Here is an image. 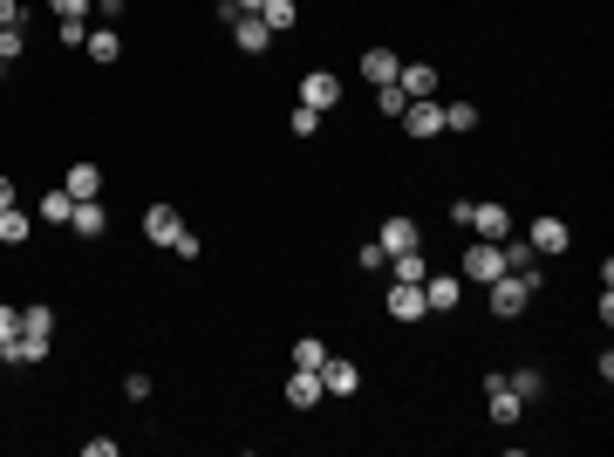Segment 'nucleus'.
Returning <instances> with one entry per match:
<instances>
[{"instance_id":"nucleus-1","label":"nucleus","mask_w":614,"mask_h":457,"mask_svg":"<svg viewBox=\"0 0 614 457\" xmlns=\"http://www.w3.org/2000/svg\"><path fill=\"white\" fill-rule=\"evenodd\" d=\"M485 294H492V314H499V321H519V314L533 307V280H519V273H499Z\"/></svg>"},{"instance_id":"nucleus-2","label":"nucleus","mask_w":614,"mask_h":457,"mask_svg":"<svg viewBox=\"0 0 614 457\" xmlns=\"http://www.w3.org/2000/svg\"><path fill=\"white\" fill-rule=\"evenodd\" d=\"M499 273H505V253H499V239H471V253H464V280L492 287Z\"/></svg>"},{"instance_id":"nucleus-3","label":"nucleus","mask_w":614,"mask_h":457,"mask_svg":"<svg viewBox=\"0 0 614 457\" xmlns=\"http://www.w3.org/2000/svg\"><path fill=\"white\" fill-rule=\"evenodd\" d=\"M464 301V273H423V307L430 314H451Z\"/></svg>"},{"instance_id":"nucleus-4","label":"nucleus","mask_w":614,"mask_h":457,"mask_svg":"<svg viewBox=\"0 0 614 457\" xmlns=\"http://www.w3.org/2000/svg\"><path fill=\"white\" fill-rule=\"evenodd\" d=\"M403 130H410L417 144H430V137H444V110H437V96H417V103L403 110Z\"/></svg>"},{"instance_id":"nucleus-5","label":"nucleus","mask_w":614,"mask_h":457,"mask_svg":"<svg viewBox=\"0 0 614 457\" xmlns=\"http://www.w3.org/2000/svg\"><path fill=\"white\" fill-rule=\"evenodd\" d=\"M464 226L478 232V239H505V232H512V212H505L499 198H485V205L471 198V219H464Z\"/></svg>"},{"instance_id":"nucleus-6","label":"nucleus","mask_w":614,"mask_h":457,"mask_svg":"<svg viewBox=\"0 0 614 457\" xmlns=\"http://www.w3.org/2000/svg\"><path fill=\"white\" fill-rule=\"evenodd\" d=\"M376 246H383V260H396V253H417V246H423V226H417V219H383V239H376Z\"/></svg>"},{"instance_id":"nucleus-7","label":"nucleus","mask_w":614,"mask_h":457,"mask_svg":"<svg viewBox=\"0 0 614 457\" xmlns=\"http://www.w3.org/2000/svg\"><path fill=\"white\" fill-rule=\"evenodd\" d=\"M301 103L307 110H335V103H342V82L328 76V69H307L301 76Z\"/></svg>"},{"instance_id":"nucleus-8","label":"nucleus","mask_w":614,"mask_h":457,"mask_svg":"<svg viewBox=\"0 0 614 457\" xmlns=\"http://www.w3.org/2000/svg\"><path fill=\"white\" fill-rule=\"evenodd\" d=\"M226 28H232V41H239L246 55H267V48H273V28L260 21V14H232Z\"/></svg>"},{"instance_id":"nucleus-9","label":"nucleus","mask_w":614,"mask_h":457,"mask_svg":"<svg viewBox=\"0 0 614 457\" xmlns=\"http://www.w3.org/2000/svg\"><path fill=\"white\" fill-rule=\"evenodd\" d=\"M526 246H533L539 260H546V253H567V246H574V232H567V219H533Z\"/></svg>"},{"instance_id":"nucleus-10","label":"nucleus","mask_w":614,"mask_h":457,"mask_svg":"<svg viewBox=\"0 0 614 457\" xmlns=\"http://www.w3.org/2000/svg\"><path fill=\"white\" fill-rule=\"evenodd\" d=\"M321 389H328V396H355V389H362V369L342 362V355H328V362H321Z\"/></svg>"},{"instance_id":"nucleus-11","label":"nucleus","mask_w":614,"mask_h":457,"mask_svg":"<svg viewBox=\"0 0 614 457\" xmlns=\"http://www.w3.org/2000/svg\"><path fill=\"white\" fill-rule=\"evenodd\" d=\"M389 314H396V321L430 314V307H423V280H396V287H389Z\"/></svg>"},{"instance_id":"nucleus-12","label":"nucleus","mask_w":614,"mask_h":457,"mask_svg":"<svg viewBox=\"0 0 614 457\" xmlns=\"http://www.w3.org/2000/svg\"><path fill=\"white\" fill-rule=\"evenodd\" d=\"M396 89H403L410 103H417V96H437V69H430V62H403V69H396Z\"/></svg>"},{"instance_id":"nucleus-13","label":"nucleus","mask_w":614,"mask_h":457,"mask_svg":"<svg viewBox=\"0 0 614 457\" xmlns=\"http://www.w3.org/2000/svg\"><path fill=\"white\" fill-rule=\"evenodd\" d=\"M41 355H48V335H28V328H21L14 342H0V362H14V369H28Z\"/></svg>"},{"instance_id":"nucleus-14","label":"nucleus","mask_w":614,"mask_h":457,"mask_svg":"<svg viewBox=\"0 0 614 457\" xmlns=\"http://www.w3.org/2000/svg\"><path fill=\"white\" fill-rule=\"evenodd\" d=\"M321 396H328V389H321V369H294V376H287V403H294V410H314Z\"/></svg>"},{"instance_id":"nucleus-15","label":"nucleus","mask_w":614,"mask_h":457,"mask_svg":"<svg viewBox=\"0 0 614 457\" xmlns=\"http://www.w3.org/2000/svg\"><path fill=\"white\" fill-rule=\"evenodd\" d=\"M178 232H185V219H178L171 205H151V212H144V239H151V246H171Z\"/></svg>"},{"instance_id":"nucleus-16","label":"nucleus","mask_w":614,"mask_h":457,"mask_svg":"<svg viewBox=\"0 0 614 457\" xmlns=\"http://www.w3.org/2000/svg\"><path fill=\"white\" fill-rule=\"evenodd\" d=\"M485 403H492V423H519V417H526V403H519V396L505 389V376L485 382Z\"/></svg>"},{"instance_id":"nucleus-17","label":"nucleus","mask_w":614,"mask_h":457,"mask_svg":"<svg viewBox=\"0 0 614 457\" xmlns=\"http://www.w3.org/2000/svg\"><path fill=\"white\" fill-rule=\"evenodd\" d=\"M396 69H403V55H389V48H369V55H362V82H376V89L396 82Z\"/></svg>"},{"instance_id":"nucleus-18","label":"nucleus","mask_w":614,"mask_h":457,"mask_svg":"<svg viewBox=\"0 0 614 457\" xmlns=\"http://www.w3.org/2000/svg\"><path fill=\"white\" fill-rule=\"evenodd\" d=\"M69 226H76L82 239H96V232L110 226V212H103V205H96V198H76V212H69Z\"/></svg>"},{"instance_id":"nucleus-19","label":"nucleus","mask_w":614,"mask_h":457,"mask_svg":"<svg viewBox=\"0 0 614 457\" xmlns=\"http://www.w3.org/2000/svg\"><path fill=\"white\" fill-rule=\"evenodd\" d=\"M62 191H69V198H96V191H103V171H96V164H69Z\"/></svg>"},{"instance_id":"nucleus-20","label":"nucleus","mask_w":614,"mask_h":457,"mask_svg":"<svg viewBox=\"0 0 614 457\" xmlns=\"http://www.w3.org/2000/svg\"><path fill=\"white\" fill-rule=\"evenodd\" d=\"M69 212H76V198H69L62 185H48V198H41V219H48V226H69Z\"/></svg>"},{"instance_id":"nucleus-21","label":"nucleus","mask_w":614,"mask_h":457,"mask_svg":"<svg viewBox=\"0 0 614 457\" xmlns=\"http://www.w3.org/2000/svg\"><path fill=\"white\" fill-rule=\"evenodd\" d=\"M505 389H512L519 403H539V396H546V376H539V369H519V376H505Z\"/></svg>"},{"instance_id":"nucleus-22","label":"nucleus","mask_w":614,"mask_h":457,"mask_svg":"<svg viewBox=\"0 0 614 457\" xmlns=\"http://www.w3.org/2000/svg\"><path fill=\"white\" fill-rule=\"evenodd\" d=\"M260 21H267L273 35H287V28L301 21V7H294V0H267V7H260Z\"/></svg>"},{"instance_id":"nucleus-23","label":"nucleus","mask_w":614,"mask_h":457,"mask_svg":"<svg viewBox=\"0 0 614 457\" xmlns=\"http://www.w3.org/2000/svg\"><path fill=\"white\" fill-rule=\"evenodd\" d=\"M28 226H35V219H28L21 205H7V212H0V246H21V239H28Z\"/></svg>"},{"instance_id":"nucleus-24","label":"nucleus","mask_w":614,"mask_h":457,"mask_svg":"<svg viewBox=\"0 0 614 457\" xmlns=\"http://www.w3.org/2000/svg\"><path fill=\"white\" fill-rule=\"evenodd\" d=\"M82 48H89V62H116V55H123V41H116V28H96V35L82 41Z\"/></svg>"},{"instance_id":"nucleus-25","label":"nucleus","mask_w":614,"mask_h":457,"mask_svg":"<svg viewBox=\"0 0 614 457\" xmlns=\"http://www.w3.org/2000/svg\"><path fill=\"white\" fill-rule=\"evenodd\" d=\"M321 362H328V342H321V335H301V342H294V369H321Z\"/></svg>"},{"instance_id":"nucleus-26","label":"nucleus","mask_w":614,"mask_h":457,"mask_svg":"<svg viewBox=\"0 0 614 457\" xmlns=\"http://www.w3.org/2000/svg\"><path fill=\"white\" fill-rule=\"evenodd\" d=\"M389 273H396V280H423V273H430V267H423V246H417V253H396Z\"/></svg>"},{"instance_id":"nucleus-27","label":"nucleus","mask_w":614,"mask_h":457,"mask_svg":"<svg viewBox=\"0 0 614 457\" xmlns=\"http://www.w3.org/2000/svg\"><path fill=\"white\" fill-rule=\"evenodd\" d=\"M376 110H383V116H403V110H410V96H403L396 82H383V89H376Z\"/></svg>"},{"instance_id":"nucleus-28","label":"nucleus","mask_w":614,"mask_h":457,"mask_svg":"<svg viewBox=\"0 0 614 457\" xmlns=\"http://www.w3.org/2000/svg\"><path fill=\"white\" fill-rule=\"evenodd\" d=\"M444 130H478V110L471 103H444Z\"/></svg>"},{"instance_id":"nucleus-29","label":"nucleus","mask_w":614,"mask_h":457,"mask_svg":"<svg viewBox=\"0 0 614 457\" xmlns=\"http://www.w3.org/2000/svg\"><path fill=\"white\" fill-rule=\"evenodd\" d=\"M21 328H28V335H55V314H48V307H21Z\"/></svg>"},{"instance_id":"nucleus-30","label":"nucleus","mask_w":614,"mask_h":457,"mask_svg":"<svg viewBox=\"0 0 614 457\" xmlns=\"http://www.w3.org/2000/svg\"><path fill=\"white\" fill-rule=\"evenodd\" d=\"M14 335H21V307L0 301V342H14Z\"/></svg>"},{"instance_id":"nucleus-31","label":"nucleus","mask_w":614,"mask_h":457,"mask_svg":"<svg viewBox=\"0 0 614 457\" xmlns=\"http://www.w3.org/2000/svg\"><path fill=\"white\" fill-rule=\"evenodd\" d=\"M314 130H321V110H307V103H301V110H294V137H314Z\"/></svg>"},{"instance_id":"nucleus-32","label":"nucleus","mask_w":614,"mask_h":457,"mask_svg":"<svg viewBox=\"0 0 614 457\" xmlns=\"http://www.w3.org/2000/svg\"><path fill=\"white\" fill-rule=\"evenodd\" d=\"M48 7H55V21H82L89 14V0H48Z\"/></svg>"},{"instance_id":"nucleus-33","label":"nucleus","mask_w":614,"mask_h":457,"mask_svg":"<svg viewBox=\"0 0 614 457\" xmlns=\"http://www.w3.org/2000/svg\"><path fill=\"white\" fill-rule=\"evenodd\" d=\"M267 0H219V21H232V14H260Z\"/></svg>"},{"instance_id":"nucleus-34","label":"nucleus","mask_w":614,"mask_h":457,"mask_svg":"<svg viewBox=\"0 0 614 457\" xmlns=\"http://www.w3.org/2000/svg\"><path fill=\"white\" fill-rule=\"evenodd\" d=\"M171 253H178V260H198V232L185 226V232H178V239H171Z\"/></svg>"},{"instance_id":"nucleus-35","label":"nucleus","mask_w":614,"mask_h":457,"mask_svg":"<svg viewBox=\"0 0 614 457\" xmlns=\"http://www.w3.org/2000/svg\"><path fill=\"white\" fill-rule=\"evenodd\" d=\"M55 35L69 41V48H82V41H89V28H82V21H55Z\"/></svg>"},{"instance_id":"nucleus-36","label":"nucleus","mask_w":614,"mask_h":457,"mask_svg":"<svg viewBox=\"0 0 614 457\" xmlns=\"http://www.w3.org/2000/svg\"><path fill=\"white\" fill-rule=\"evenodd\" d=\"M0 55H7V62L21 55V28H0Z\"/></svg>"},{"instance_id":"nucleus-37","label":"nucleus","mask_w":614,"mask_h":457,"mask_svg":"<svg viewBox=\"0 0 614 457\" xmlns=\"http://www.w3.org/2000/svg\"><path fill=\"white\" fill-rule=\"evenodd\" d=\"M0 28H21V0H0Z\"/></svg>"},{"instance_id":"nucleus-38","label":"nucleus","mask_w":614,"mask_h":457,"mask_svg":"<svg viewBox=\"0 0 614 457\" xmlns=\"http://www.w3.org/2000/svg\"><path fill=\"white\" fill-rule=\"evenodd\" d=\"M7 205H14V178H0V212H7Z\"/></svg>"},{"instance_id":"nucleus-39","label":"nucleus","mask_w":614,"mask_h":457,"mask_svg":"<svg viewBox=\"0 0 614 457\" xmlns=\"http://www.w3.org/2000/svg\"><path fill=\"white\" fill-rule=\"evenodd\" d=\"M89 7H103V14H116V7H123V0H89Z\"/></svg>"},{"instance_id":"nucleus-40","label":"nucleus","mask_w":614,"mask_h":457,"mask_svg":"<svg viewBox=\"0 0 614 457\" xmlns=\"http://www.w3.org/2000/svg\"><path fill=\"white\" fill-rule=\"evenodd\" d=\"M0 76H7V55H0Z\"/></svg>"}]
</instances>
